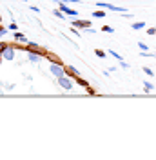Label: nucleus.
<instances>
[{"mask_svg":"<svg viewBox=\"0 0 156 160\" xmlns=\"http://www.w3.org/2000/svg\"><path fill=\"white\" fill-rule=\"evenodd\" d=\"M49 71H51V75H53L55 78H60V77L66 75V66H64V64H53V62H51Z\"/></svg>","mask_w":156,"mask_h":160,"instance_id":"nucleus-1","label":"nucleus"},{"mask_svg":"<svg viewBox=\"0 0 156 160\" xmlns=\"http://www.w3.org/2000/svg\"><path fill=\"white\" fill-rule=\"evenodd\" d=\"M95 53H96V57H100V58H105V51H102V49H96Z\"/></svg>","mask_w":156,"mask_h":160,"instance_id":"nucleus-17","label":"nucleus"},{"mask_svg":"<svg viewBox=\"0 0 156 160\" xmlns=\"http://www.w3.org/2000/svg\"><path fill=\"white\" fill-rule=\"evenodd\" d=\"M154 58H156V51H154Z\"/></svg>","mask_w":156,"mask_h":160,"instance_id":"nucleus-29","label":"nucleus"},{"mask_svg":"<svg viewBox=\"0 0 156 160\" xmlns=\"http://www.w3.org/2000/svg\"><path fill=\"white\" fill-rule=\"evenodd\" d=\"M75 80H76V82L80 84V86H82V88H87V86H89V84H87V80H84L82 77H76Z\"/></svg>","mask_w":156,"mask_h":160,"instance_id":"nucleus-14","label":"nucleus"},{"mask_svg":"<svg viewBox=\"0 0 156 160\" xmlns=\"http://www.w3.org/2000/svg\"><path fill=\"white\" fill-rule=\"evenodd\" d=\"M73 28H76V29H87V28H91V22L89 20H82V18H75L73 20Z\"/></svg>","mask_w":156,"mask_h":160,"instance_id":"nucleus-5","label":"nucleus"},{"mask_svg":"<svg viewBox=\"0 0 156 160\" xmlns=\"http://www.w3.org/2000/svg\"><path fill=\"white\" fill-rule=\"evenodd\" d=\"M66 73H71V77H73V78L80 77V71H78L76 68H73V66H66Z\"/></svg>","mask_w":156,"mask_h":160,"instance_id":"nucleus-8","label":"nucleus"},{"mask_svg":"<svg viewBox=\"0 0 156 160\" xmlns=\"http://www.w3.org/2000/svg\"><path fill=\"white\" fill-rule=\"evenodd\" d=\"M56 80H58V86L62 88V89H66V91L73 89V80L69 78V77H66V75H64V77H60V78H56Z\"/></svg>","mask_w":156,"mask_h":160,"instance_id":"nucleus-2","label":"nucleus"},{"mask_svg":"<svg viewBox=\"0 0 156 160\" xmlns=\"http://www.w3.org/2000/svg\"><path fill=\"white\" fill-rule=\"evenodd\" d=\"M15 49H17V48H15V44H9V46L4 49V53H2L0 57H2L4 60H15Z\"/></svg>","mask_w":156,"mask_h":160,"instance_id":"nucleus-3","label":"nucleus"},{"mask_svg":"<svg viewBox=\"0 0 156 160\" xmlns=\"http://www.w3.org/2000/svg\"><path fill=\"white\" fill-rule=\"evenodd\" d=\"M144 73H145V75H149V77H154V73H153V69H151V68H144Z\"/></svg>","mask_w":156,"mask_h":160,"instance_id":"nucleus-19","label":"nucleus"},{"mask_svg":"<svg viewBox=\"0 0 156 160\" xmlns=\"http://www.w3.org/2000/svg\"><path fill=\"white\" fill-rule=\"evenodd\" d=\"M15 42H22V44H29V40L26 35H22V33H15Z\"/></svg>","mask_w":156,"mask_h":160,"instance_id":"nucleus-9","label":"nucleus"},{"mask_svg":"<svg viewBox=\"0 0 156 160\" xmlns=\"http://www.w3.org/2000/svg\"><path fill=\"white\" fill-rule=\"evenodd\" d=\"M120 68H124V69H127V68H129V64H127L125 60H120Z\"/></svg>","mask_w":156,"mask_h":160,"instance_id":"nucleus-23","label":"nucleus"},{"mask_svg":"<svg viewBox=\"0 0 156 160\" xmlns=\"http://www.w3.org/2000/svg\"><path fill=\"white\" fill-rule=\"evenodd\" d=\"M131 28H133V29H144V28H145V22H142V20H140V22H133Z\"/></svg>","mask_w":156,"mask_h":160,"instance_id":"nucleus-11","label":"nucleus"},{"mask_svg":"<svg viewBox=\"0 0 156 160\" xmlns=\"http://www.w3.org/2000/svg\"><path fill=\"white\" fill-rule=\"evenodd\" d=\"M138 48H140V51H142V53H147V51H149V46H147V44H144V42H140V44H138Z\"/></svg>","mask_w":156,"mask_h":160,"instance_id":"nucleus-16","label":"nucleus"},{"mask_svg":"<svg viewBox=\"0 0 156 160\" xmlns=\"http://www.w3.org/2000/svg\"><path fill=\"white\" fill-rule=\"evenodd\" d=\"M98 8H104V9H109V11H118V13H125L124 8H118V6H113V4H107V2H96Z\"/></svg>","mask_w":156,"mask_h":160,"instance_id":"nucleus-4","label":"nucleus"},{"mask_svg":"<svg viewBox=\"0 0 156 160\" xmlns=\"http://www.w3.org/2000/svg\"><path fill=\"white\" fill-rule=\"evenodd\" d=\"M147 35L154 37V35H156V28H149V29H147Z\"/></svg>","mask_w":156,"mask_h":160,"instance_id":"nucleus-22","label":"nucleus"},{"mask_svg":"<svg viewBox=\"0 0 156 160\" xmlns=\"http://www.w3.org/2000/svg\"><path fill=\"white\" fill-rule=\"evenodd\" d=\"M9 29L11 31H17V29H18V26H17L15 22H11V24H9Z\"/></svg>","mask_w":156,"mask_h":160,"instance_id":"nucleus-24","label":"nucleus"},{"mask_svg":"<svg viewBox=\"0 0 156 160\" xmlns=\"http://www.w3.org/2000/svg\"><path fill=\"white\" fill-rule=\"evenodd\" d=\"M53 15H55V17H58V18H62V20L66 18V13H64L62 9H55V11H53Z\"/></svg>","mask_w":156,"mask_h":160,"instance_id":"nucleus-12","label":"nucleus"},{"mask_svg":"<svg viewBox=\"0 0 156 160\" xmlns=\"http://www.w3.org/2000/svg\"><path fill=\"white\" fill-rule=\"evenodd\" d=\"M7 46H9V44H7V42H0V55H2V53H4V49H6V48H7Z\"/></svg>","mask_w":156,"mask_h":160,"instance_id":"nucleus-18","label":"nucleus"},{"mask_svg":"<svg viewBox=\"0 0 156 160\" xmlns=\"http://www.w3.org/2000/svg\"><path fill=\"white\" fill-rule=\"evenodd\" d=\"M102 31H105V33H115V29H113L111 26H104V28H102Z\"/></svg>","mask_w":156,"mask_h":160,"instance_id":"nucleus-20","label":"nucleus"},{"mask_svg":"<svg viewBox=\"0 0 156 160\" xmlns=\"http://www.w3.org/2000/svg\"><path fill=\"white\" fill-rule=\"evenodd\" d=\"M31 11H35V13H40V9H38V6H31Z\"/></svg>","mask_w":156,"mask_h":160,"instance_id":"nucleus-26","label":"nucleus"},{"mask_svg":"<svg viewBox=\"0 0 156 160\" xmlns=\"http://www.w3.org/2000/svg\"><path fill=\"white\" fill-rule=\"evenodd\" d=\"M71 31H73V35H75V37H78V35H80V31H78L76 28H73V29H71Z\"/></svg>","mask_w":156,"mask_h":160,"instance_id":"nucleus-27","label":"nucleus"},{"mask_svg":"<svg viewBox=\"0 0 156 160\" xmlns=\"http://www.w3.org/2000/svg\"><path fill=\"white\" fill-rule=\"evenodd\" d=\"M40 57H42L40 53H37V51H31V49H27V58H29V62H31V64H37V62L40 60Z\"/></svg>","mask_w":156,"mask_h":160,"instance_id":"nucleus-6","label":"nucleus"},{"mask_svg":"<svg viewBox=\"0 0 156 160\" xmlns=\"http://www.w3.org/2000/svg\"><path fill=\"white\" fill-rule=\"evenodd\" d=\"M62 2H78V0H62Z\"/></svg>","mask_w":156,"mask_h":160,"instance_id":"nucleus-28","label":"nucleus"},{"mask_svg":"<svg viewBox=\"0 0 156 160\" xmlns=\"http://www.w3.org/2000/svg\"><path fill=\"white\" fill-rule=\"evenodd\" d=\"M109 53H111V57H115L116 60H124V58H122V57H120V55L116 53V51H109Z\"/></svg>","mask_w":156,"mask_h":160,"instance_id":"nucleus-21","label":"nucleus"},{"mask_svg":"<svg viewBox=\"0 0 156 160\" xmlns=\"http://www.w3.org/2000/svg\"><path fill=\"white\" fill-rule=\"evenodd\" d=\"M60 9L64 11L66 15H69V17H78V11H76V9H71V8H67L66 4H60Z\"/></svg>","mask_w":156,"mask_h":160,"instance_id":"nucleus-7","label":"nucleus"},{"mask_svg":"<svg viewBox=\"0 0 156 160\" xmlns=\"http://www.w3.org/2000/svg\"><path fill=\"white\" fill-rule=\"evenodd\" d=\"M85 89H87V93H89V95H95V93H96V91L93 89V88H91V86H87V88H85Z\"/></svg>","mask_w":156,"mask_h":160,"instance_id":"nucleus-25","label":"nucleus"},{"mask_svg":"<svg viewBox=\"0 0 156 160\" xmlns=\"http://www.w3.org/2000/svg\"><path fill=\"white\" fill-rule=\"evenodd\" d=\"M91 17H95V18H104V17H105V11H95Z\"/></svg>","mask_w":156,"mask_h":160,"instance_id":"nucleus-15","label":"nucleus"},{"mask_svg":"<svg viewBox=\"0 0 156 160\" xmlns=\"http://www.w3.org/2000/svg\"><path fill=\"white\" fill-rule=\"evenodd\" d=\"M46 57H47V60L53 62V64H62V60H58V57H55V55H51V53H46Z\"/></svg>","mask_w":156,"mask_h":160,"instance_id":"nucleus-10","label":"nucleus"},{"mask_svg":"<svg viewBox=\"0 0 156 160\" xmlns=\"http://www.w3.org/2000/svg\"><path fill=\"white\" fill-rule=\"evenodd\" d=\"M144 88H145V93H151V91L154 89V84H151V82H144Z\"/></svg>","mask_w":156,"mask_h":160,"instance_id":"nucleus-13","label":"nucleus"}]
</instances>
